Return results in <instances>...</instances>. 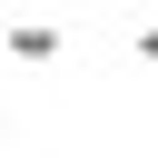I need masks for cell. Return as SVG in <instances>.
<instances>
[{
	"instance_id": "obj_1",
	"label": "cell",
	"mask_w": 158,
	"mask_h": 158,
	"mask_svg": "<svg viewBox=\"0 0 158 158\" xmlns=\"http://www.w3.org/2000/svg\"><path fill=\"white\" fill-rule=\"evenodd\" d=\"M0 49H10L20 69H49V59L69 49V30H59V20H0Z\"/></svg>"
},
{
	"instance_id": "obj_2",
	"label": "cell",
	"mask_w": 158,
	"mask_h": 158,
	"mask_svg": "<svg viewBox=\"0 0 158 158\" xmlns=\"http://www.w3.org/2000/svg\"><path fill=\"white\" fill-rule=\"evenodd\" d=\"M128 49H138V69H158V20H138V40H128Z\"/></svg>"
},
{
	"instance_id": "obj_3",
	"label": "cell",
	"mask_w": 158,
	"mask_h": 158,
	"mask_svg": "<svg viewBox=\"0 0 158 158\" xmlns=\"http://www.w3.org/2000/svg\"><path fill=\"white\" fill-rule=\"evenodd\" d=\"M10 10H20V0H10Z\"/></svg>"
},
{
	"instance_id": "obj_4",
	"label": "cell",
	"mask_w": 158,
	"mask_h": 158,
	"mask_svg": "<svg viewBox=\"0 0 158 158\" xmlns=\"http://www.w3.org/2000/svg\"><path fill=\"white\" fill-rule=\"evenodd\" d=\"M0 128H10V118H0Z\"/></svg>"
}]
</instances>
